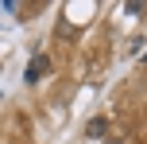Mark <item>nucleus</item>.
<instances>
[{
    "instance_id": "obj_2",
    "label": "nucleus",
    "mask_w": 147,
    "mask_h": 144,
    "mask_svg": "<svg viewBox=\"0 0 147 144\" xmlns=\"http://www.w3.org/2000/svg\"><path fill=\"white\" fill-rule=\"evenodd\" d=\"M105 129H109V121H105V117H97V121H89V129H85V132H89V136H101Z\"/></svg>"
},
{
    "instance_id": "obj_1",
    "label": "nucleus",
    "mask_w": 147,
    "mask_h": 144,
    "mask_svg": "<svg viewBox=\"0 0 147 144\" xmlns=\"http://www.w3.org/2000/svg\"><path fill=\"white\" fill-rule=\"evenodd\" d=\"M47 66H51V62H47V55H35V59L27 62V82H39V78L47 74Z\"/></svg>"
}]
</instances>
